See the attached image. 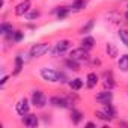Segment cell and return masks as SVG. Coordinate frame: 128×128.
<instances>
[{
  "label": "cell",
  "instance_id": "83f0119b",
  "mask_svg": "<svg viewBox=\"0 0 128 128\" xmlns=\"http://www.w3.org/2000/svg\"><path fill=\"white\" fill-rule=\"evenodd\" d=\"M126 17H128V14H126Z\"/></svg>",
  "mask_w": 128,
  "mask_h": 128
},
{
  "label": "cell",
  "instance_id": "52a82bcc",
  "mask_svg": "<svg viewBox=\"0 0 128 128\" xmlns=\"http://www.w3.org/2000/svg\"><path fill=\"white\" fill-rule=\"evenodd\" d=\"M95 101L96 102H100V104H110L112 101H113V92H112V89H104V90H101V92H98L96 95H95Z\"/></svg>",
  "mask_w": 128,
  "mask_h": 128
},
{
  "label": "cell",
  "instance_id": "4316f807",
  "mask_svg": "<svg viewBox=\"0 0 128 128\" xmlns=\"http://www.w3.org/2000/svg\"><path fill=\"white\" fill-rule=\"evenodd\" d=\"M86 126H90V128H94V126H96V124H94V122H88V124H86Z\"/></svg>",
  "mask_w": 128,
  "mask_h": 128
},
{
  "label": "cell",
  "instance_id": "ac0fdd59",
  "mask_svg": "<svg viewBox=\"0 0 128 128\" xmlns=\"http://www.w3.org/2000/svg\"><path fill=\"white\" fill-rule=\"evenodd\" d=\"M82 47H84V48H88L89 51L95 47V38L94 36H89V35H84V38L82 39Z\"/></svg>",
  "mask_w": 128,
  "mask_h": 128
},
{
  "label": "cell",
  "instance_id": "d4e9b609",
  "mask_svg": "<svg viewBox=\"0 0 128 128\" xmlns=\"http://www.w3.org/2000/svg\"><path fill=\"white\" fill-rule=\"evenodd\" d=\"M39 15H41V12H39V11H38V9H33V11H32V9H30V11H29V12H27V14H26V18H27V20H30V21H32V20H36V18H38V17H39Z\"/></svg>",
  "mask_w": 128,
  "mask_h": 128
},
{
  "label": "cell",
  "instance_id": "44dd1931",
  "mask_svg": "<svg viewBox=\"0 0 128 128\" xmlns=\"http://www.w3.org/2000/svg\"><path fill=\"white\" fill-rule=\"evenodd\" d=\"M106 51H107L108 57H112V59H116V57H118V48L114 47V44L107 42V44H106Z\"/></svg>",
  "mask_w": 128,
  "mask_h": 128
},
{
  "label": "cell",
  "instance_id": "5bb4252c",
  "mask_svg": "<svg viewBox=\"0 0 128 128\" xmlns=\"http://www.w3.org/2000/svg\"><path fill=\"white\" fill-rule=\"evenodd\" d=\"M68 84H70V88L72 89V90H80L86 83H84V80L83 78H80V77H76V78H70V82H68Z\"/></svg>",
  "mask_w": 128,
  "mask_h": 128
},
{
  "label": "cell",
  "instance_id": "d6986e66",
  "mask_svg": "<svg viewBox=\"0 0 128 128\" xmlns=\"http://www.w3.org/2000/svg\"><path fill=\"white\" fill-rule=\"evenodd\" d=\"M82 119H83V113L77 108H71V122L74 125H78L82 122Z\"/></svg>",
  "mask_w": 128,
  "mask_h": 128
},
{
  "label": "cell",
  "instance_id": "7402d4cb",
  "mask_svg": "<svg viewBox=\"0 0 128 128\" xmlns=\"http://www.w3.org/2000/svg\"><path fill=\"white\" fill-rule=\"evenodd\" d=\"M84 8H86V0H74L71 5V11H74V12H78Z\"/></svg>",
  "mask_w": 128,
  "mask_h": 128
},
{
  "label": "cell",
  "instance_id": "3957f363",
  "mask_svg": "<svg viewBox=\"0 0 128 128\" xmlns=\"http://www.w3.org/2000/svg\"><path fill=\"white\" fill-rule=\"evenodd\" d=\"M30 102H32V106H33V107H36V108H44L50 101L47 100L45 94H44L41 89H35V90H32Z\"/></svg>",
  "mask_w": 128,
  "mask_h": 128
},
{
  "label": "cell",
  "instance_id": "7a4b0ae2",
  "mask_svg": "<svg viewBox=\"0 0 128 128\" xmlns=\"http://www.w3.org/2000/svg\"><path fill=\"white\" fill-rule=\"evenodd\" d=\"M51 50V45L48 44V42H36V44H33L32 47H30V50H29V54H30V57H42V56H45L48 51Z\"/></svg>",
  "mask_w": 128,
  "mask_h": 128
},
{
  "label": "cell",
  "instance_id": "9a60e30c",
  "mask_svg": "<svg viewBox=\"0 0 128 128\" xmlns=\"http://www.w3.org/2000/svg\"><path fill=\"white\" fill-rule=\"evenodd\" d=\"M70 12H71V8H68V6H59V8L54 11L57 20H65V18L70 15Z\"/></svg>",
  "mask_w": 128,
  "mask_h": 128
},
{
  "label": "cell",
  "instance_id": "cb8c5ba5",
  "mask_svg": "<svg viewBox=\"0 0 128 128\" xmlns=\"http://www.w3.org/2000/svg\"><path fill=\"white\" fill-rule=\"evenodd\" d=\"M24 39V32L21 30H15L14 35H12V42H21Z\"/></svg>",
  "mask_w": 128,
  "mask_h": 128
},
{
  "label": "cell",
  "instance_id": "4fadbf2b",
  "mask_svg": "<svg viewBox=\"0 0 128 128\" xmlns=\"http://www.w3.org/2000/svg\"><path fill=\"white\" fill-rule=\"evenodd\" d=\"M98 82H100V77H98L96 72H89V74L86 76V80H84L88 89H94V88H96Z\"/></svg>",
  "mask_w": 128,
  "mask_h": 128
},
{
  "label": "cell",
  "instance_id": "8992f818",
  "mask_svg": "<svg viewBox=\"0 0 128 128\" xmlns=\"http://www.w3.org/2000/svg\"><path fill=\"white\" fill-rule=\"evenodd\" d=\"M48 101H50V104H51L53 107H56V108H70V107H71V101H70L68 98H65V96L54 95V96H51Z\"/></svg>",
  "mask_w": 128,
  "mask_h": 128
},
{
  "label": "cell",
  "instance_id": "ffe728a7",
  "mask_svg": "<svg viewBox=\"0 0 128 128\" xmlns=\"http://www.w3.org/2000/svg\"><path fill=\"white\" fill-rule=\"evenodd\" d=\"M94 26H95V21H94V20H89L86 24H83V26L80 27L78 33H80V35H89V32H92Z\"/></svg>",
  "mask_w": 128,
  "mask_h": 128
},
{
  "label": "cell",
  "instance_id": "6da1fadb",
  "mask_svg": "<svg viewBox=\"0 0 128 128\" xmlns=\"http://www.w3.org/2000/svg\"><path fill=\"white\" fill-rule=\"evenodd\" d=\"M39 76L42 80H45L47 83H62V84H65L70 82V78L66 77L65 72H62L59 70H54V68H41L39 70Z\"/></svg>",
  "mask_w": 128,
  "mask_h": 128
},
{
  "label": "cell",
  "instance_id": "9c48e42d",
  "mask_svg": "<svg viewBox=\"0 0 128 128\" xmlns=\"http://www.w3.org/2000/svg\"><path fill=\"white\" fill-rule=\"evenodd\" d=\"M30 9H32V2H30V0H23V2H20V3L15 6L14 12H15V15L21 17V15H26Z\"/></svg>",
  "mask_w": 128,
  "mask_h": 128
},
{
  "label": "cell",
  "instance_id": "e0dca14e",
  "mask_svg": "<svg viewBox=\"0 0 128 128\" xmlns=\"http://www.w3.org/2000/svg\"><path fill=\"white\" fill-rule=\"evenodd\" d=\"M118 68L122 72H128V54H122L118 59Z\"/></svg>",
  "mask_w": 128,
  "mask_h": 128
},
{
  "label": "cell",
  "instance_id": "ba28073f",
  "mask_svg": "<svg viewBox=\"0 0 128 128\" xmlns=\"http://www.w3.org/2000/svg\"><path fill=\"white\" fill-rule=\"evenodd\" d=\"M30 100H27V98H21V100H18V102L15 104V112H17V114H20V116H24V114H27L29 113V110H30Z\"/></svg>",
  "mask_w": 128,
  "mask_h": 128
},
{
  "label": "cell",
  "instance_id": "5b68a950",
  "mask_svg": "<svg viewBox=\"0 0 128 128\" xmlns=\"http://www.w3.org/2000/svg\"><path fill=\"white\" fill-rule=\"evenodd\" d=\"M70 57L78 60V62H88L90 59V54H89V50L84 48V47H78V48H72L70 51Z\"/></svg>",
  "mask_w": 128,
  "mask_h": 128
},
{
  "label": "cell",
  "instance_id": "484cf974",
  "mask_svg": "<svg viewBox=\"0 0 128 128\" xmlns=\"http://www.w3.org/2000/svg\"><path fill=\"white\" fill-rule=\"evenodd\" d=\"M6 82H8V77H2V82H0V86H2V88H3Z\"/></svg>",
  "mask_w": 128,
  "mask_h": 128
},
{
  "label": "cell",
  "instance_id": "8fae6325",
  "mask_svg": "<svg viewBox=\"0 0 128 128\" xmlns=\"http://www.w3.org/2000/svg\"><path fill=\"white\" fill-rule=\"evenodd\" d=\"M14 32H15V29H14V26L11 23L3 21L2 24H0V35H2L3 38H12Z\"/></svg>",
  "mask_w": 128,
  "mask_h": 128
},
{
  "label": "cell",
  "instance_id": "7c38bea8",
  "mask_svg": "<svg viewBox=\"0 0 128 128\" xmlns=\"http://www.w3.org/2000/svg\"><path fill=\"white\" fill-rule=\"evenodd\" d=\"M23 68H24V57H23V54L20 53V54H17L15 56V60H14V76H18L21 71H23Z\"/></svg>",
  "mask_w": 128,
  "mask_h": 128
},
{
  "label": "cell",
  "instance_id": "30bf717a",
  "mask_svg": "<svg viewBox=\"0 0 128 128\" xmlns=\"http://www.w3.org/2000/svg\"><path fill=\"white\" fill-rule=\"evenodd\" d=\"M21 120H23L24 126H27V128H36V126L39 125V118H38L36 114H33V113L24 114Z\"/></svg>",
  "mask_w": 128,
  "mask_h": 128
},
{
  "label": "cell",
  "instance_id": "2e32d148",
  "mask_svg": "<svg viewBox=\"0 0 128 128\" xmlns=\"http://www.w3.org/2000/svg\"><path fill=\"white\" fill-rule=\"evenodd\" d=\"M65 66L68 68V70H71V71H80V62L78 60H76V59H72V57H68V59H65Z\"/></svg>",
  "mask_w": 128,
  "mask_h": 128
},
{
  "label": "cell",
  "instance_id": "603a6c76",
  "mask_svg": "<svg viewBox=\"0 0 128 128\" xmlns=\"http://www.w3.org/2000/svg\"><path fill=\"white\" fill-rule=\"evenodd\" d=\"M118 36H119V39L122 41V44L128 48V30H126V29H119Z\"/></svg>",
  "mask_w": 128,
  "mask_h": 128
},
{
  "label": "cell",
  "instance_id": "277c9868",
  "mask_svg": "<svg viewBox=\"0 0 128 128\" xmlns=\"http://www.w3.org/2000/svg\"><path fill=\"white\" fill-rule=\"evenodd\" d=\"M71 41L70 39H59L53 47H51V56L53 57H57V56H60V54H63V53H66L70 48H71Z\"/></svg>",
  "mask_w": 128,
  "mask_h": 128
}]
</instances>
